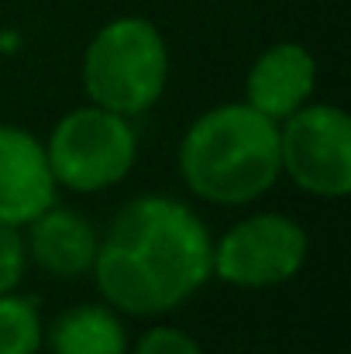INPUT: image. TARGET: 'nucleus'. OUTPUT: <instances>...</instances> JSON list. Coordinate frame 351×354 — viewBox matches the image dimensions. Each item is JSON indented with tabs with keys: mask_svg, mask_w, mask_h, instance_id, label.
Instances as JSON below:
<instances>
[{
	"mask_svg": "<svg viewBox=\"0 0 351 354\" xmlns=\"http://www.w3.org/2000/svg\"><path fill=\"white\" fill-rule=\"evenodd\" d=\"M214 234L207 221L176 196H131L100 234L93 282L120 317H165L190 303L210 279Z\"/></svg>",
	"mask_w": 351,
	"mask_h": 354,
	"instance_id": "f257e3e1",
	"label": "nucleus"
},
{
	"mask_svg": "<svg viewBox=\"0 0 351 354\" xmlns=\"http://www.w3.org/2000/svg\"><path fill=\"white\" fill-rule=\"evenodd\" d=\"M179 179L210 207H248L276 189L279 124L244 100L217 104L190 120L176 151Z\"/></svg>",
	"mask_w": 351,
	"mask_h": 354,
	"instance_id": "f03ea898",
	"label": "nucleus"
},
{
	"mask_svg": "<svg viewBox=\"0 0 351 354\" xmlns=\"http://www.w3.org/2000/svg\"><path fill=\"white\" fill-rule=\"evenodd\" d=\"M169 73V41L162 28L141 14H120L100 24L80 62L87 100L131 120L165 97Z\"/></svg>",
	"mask_w": 351,
	"mask_h": 354,
	"instance_id": "7ed1b4c3",
	"label": "nucleus"
},
{
	"mask_svg": "<svg viewBox=\"0 0 351 354\" xmlns=\"http://www.w3.org/2000/svg\"><path fill=\"white\" fill-rule=\"evenodd\" d=\"M48 169L59 189L104 193L120 186L138 162V131L131 118L83 104L66 111L45 138Z\"/></svg>",
	"mask_w": 351,
	"mask_h": 354,
	"instance_id": "20e7f679",
	"label": "nucleus"
},
{
	"mask_svg": "<svg viewBox=\"0 0 351 354\" xmlns=\"http://www.w3.org/2000/svg\"><path fill=\"white\" fill-rule=\"evenodd\" d=\"M310 258L307 227L279 210H255L214 237L210 272L231 289H276L293 282Z\"/></svg>",
	"mask_w": 351,
	"mask_h": 354,
	"instance_id": "39448f33",
	"label": "nucleus"
},
{
	"mask_svg": "<svg viewBox=\"0 0 351 354\" xmlns=\"http://www.w3.org/2000/svg\"><path fill=\"white\" fill-rule=\"evenodd\" d=\"M279 169L307 196L351 193V118L338 104H303L279 120Z\"/></svg>",
	"mask_w": 351,
	"mask_h": 354,
	"instance_id": "423d86ee",
	"label": "nucleus"
},
{
	"mask_svg": "<svg viewBox=\"0 0 351 354\" xmlns=\"http://www.w3.org/2000/svg\"><path fill=\"white\" fill-rule=\"evenodd\" d=\"M55 200L45 141L21 124H0V224L24 227Z\"/></svg>",
	"mask_w": 351,
	"mask_h": 354,
	"instance_id": "0eeeda50",
	"label": "nucleus"
},
{
	"mask_svg": "<svg viewBox=\"0 0 351 354\" xmlns=\"http://www.w3.org/2000/svg\"><path fill=\"white\" fill-rule=\"evenodd\" d=\"M317 93V59L300 41L262 48L244 73V104L276 124L310 104Z\"/></svg>",
	"mask_w": 351,
	"mask_h": 354,
	"instance_id": "6e6552de",
	"label": "nucleus"
},
{
	"mask_svg": "<svg viewBox=\"0 0 351 354\" xmlns=\"http://www.w3.org/2000/svg\"><path fill=\"white\" fill-rule=\"evenodd\" d=\"M28 265H38L55 279H83L93 272V258L100 248V231L76 210L52 203L35 221L21 227Z\"/></svg>",
	"mask_w": 351,
	"mask_h": 354,
	"instance_id": "1a4fd4ad",
	"label": "nucleus"
},
{
	"mask_svg": "<svg viewBox=\"0 0 351 354\" xmlns=\"http://www.w3.org/2000/svg\"><path fill=\"white\" fill-rule=\"evenodd\" d=\"M48 354H127L124 317L107 303H76L45 324Z\"/></svg>",
	"mask_w": 351,
	"mask_h": 354,
	"instance_id": "9d476101",
	"label": "nucleus"
},
{
	"mask_svg": "<svg viewBox=\"0 0 351 354\" xmlns=\"http://www.w3.org/2000/svg\"><path fill=\"white\" fill-rule=\"evenodd\" d=\"M45 351V320L38 299L7 292L0 296V354H42Z\"/></svg>",
	"mask_w": 351,
	"mask_h": 354,
	"instance_id": "9b49d317",
	"label": "nucleus"
},
{
	"mask_svg": "<svg viewBox=\"0 0 351 354\" xmlns=\"http://www.w3.org/2000/svg\"><path fill=\"white\" fill-rule=\"evenodd\" d=\"M127 354H207V351L190 330H183L176 324H155L127 348Z\"/></svg>",
	"mask_w": 351,
	"mask_h": 354,
	"instance_id": "f8f14e48",
	"label": "nucleus"
},
{
	"mask_svg": "<svg viewBox=\"0 0 351 354\" xmlns=\"http://www.w3.org/2000/svg\"><path fill=\"white\" fill-rule=\"evenodd\" d=\"M28 275V251L21 227L0 224V296L17 292Z\"/></svg>",
	"mask_w": 351,
	"mask_h": 354,
	"instance_id": "ddd939ff",
	"label": "nucleus"
}]
</instances>
